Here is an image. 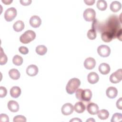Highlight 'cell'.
Returning <instances> with one entry per match:
<instances>
[{
	"instance_id": "1",
	"label": "cell",
	"mask_w": 122,
	"mask_h": 122,
	"mask_svg": "<svg viewBox=\"0 0 122 122\" xmlns=\"http://www.w3.org/2000/svg\"><path fill=\"white\" fill-rule=\"evenodd\" d=\"M103 27H105L107 30L105 31L110 32L114 36V38H116L117 34L122 30L121 23L119 21L118 17L115 15L110 16L107 20L106 24Z\"/></svg>"
},
{
	"instance_id": "2",
	"label": "cell",
	"mask_w": 122,
	"mask_h": 122,
	"mask_svg": "<svg viewBox=\"0 0 122 122\" xmlns=\"http://www.w3.org/2000/svg\"><path fill=\"white\" fill-rule=\"evenodd\" d=\"M75 96L80 101H90L92 97V92L90 89H79L76 91Z\"/></svg>"
},
{
	"instance_id": "3",
	"label": "cell",
	"mask_w": 122,
	"mask_h": 122,
	"mask_svg": "<svg viewBox=\"0 0 122 122\" xmlns=\"http://www.w3.org/2000/svg\"><path fill=\"white\" fill-rule=\"evenodd\" d=\"M81 85L80 80L76 78L70 79L66 86V91L69 94L74 93Z\"/></svg>"
},
{
	"instance_id": "4",
	"label": "cell",
	"mask_w": 122,
	"mask_h": 122,
	"mask_svg": "<svg viewBox=\"0 0 122 122\" xmlns=\"http://www.w3.org/2000/svg\"><path fill=\"white\" fill-rule=\"evenodd\" d=\"M35 37L36 33L34 31L28 30L20 36V41L22 43L27 44L34 40Z\"/></svg>"
},
{
	"instance_id": "5",
	"label": "cell",
	"mask_w": 122,
	"mask_h": 122,
	"mask_svg": "<svg viewBox=\"0 0 122 122\" xmlns=\"http://www.w3.org/2000/svg\"><path fill=\"white\" fill-rule=\"evenodd\" d=\"M17 10L14 7L8 9L4 13V19L8 22L13 20L17 15Z\"/></svg>"
},
{
	"instance_id": "6",
	"label": "cell",
	"mask_w": 122,
	"mask_h": 122,
	"mask_svg": "<svg viewBox=\"0 0 122 122\" xmlns=\"http://www.w3.org/2000/svg\"><path fill=\"white\" fill-rule=\"evenodd\" d=\"M96 16V12L94 9L92 8H88L86 9L83 13V17L84 19L87 21H93Z\"/></svg>"
},
{
	"instance_id": "7",
	"label": "cell",
	"mask_w": 122,
	"mask_h": 122,
	"mask_svg": "<svg viewBox=\"0 0 122 122\" xmlns=\"http://www.w3.org/2000/svg\"><path fill=\"white\" fill-rule=\"evenodd\" d=\"M98 54L102 57H108L111 53V49L106 45H101L97 48Z\"/></svg>"
},
{
	"instance_id": "8",
	"label": "cell",
	"mask_w": 122,
	"mask_h": 122,
	"mask_svg": "<svg viewBox=\"0 0 122 122\" xmlns=\"http://www.w3.org/2000/svg\"><path fill=\"white\" fill-rule=\"evenodd\" d=\"M110 81L112 83H117L120 82L122 79V69H120L112 73L110 76Z\"/></svg>"
},
{
	"instance_id": "9",
	"label": "cell",
	"mask_w": 122,
	"mask_h": 122,
	"mask_svg": "<svg viewBox=\"0 0 122 122\" xmlns=\"http://www.w3.org/2000/svg\"><path fill=\"white\" fill-rule=\"evenodd\" d=\"M61 111L63 115H69L73 112L74 106L70 103H66L62 105Z\"/></svg>"
},
{
	"instance_id": "10",
	"label": "cell",
	"mask_w": 122,
	"mask_h": 122,
	"mask_svg": "<svg viewBox=\"0 0 122 122\" xmlns=\"http://www.w3.org/2000/svg\"><path fill=\"white\" fill-rule=\"evenodd\" d=\"M29 23L30 25L34 28H38L40 26L41 23V18L36 15H34L31 17L30 19Z\"/></svg>"
},
{
	"instance_id": "11",
	"label": "cell",
	"mask_w": 122,
	"mask_h": 122,
	"mask_svg": "<svg viewBox=\"0 0 122 122\" xmlns=\"http://www.w3.org/2000/svg\"><path fill=\"white\" fill-rule=\"evenodd\" d=\"M96 63V61L94 58L89 57L85 60L84 66L87 70H92L95 67Z\"/></svg>"
},
{
	"instance_id": "12",
	"label": "cell",
	"mask_w": 122,
	"mask_h": 122,
	"mask_svg": "<svg viewBox=\"0 0 122 122\" xmlns=\"http://www.w3.org/2000/svg\"><path fill=\"white\" fill-rule=\"evenodd\" d=\"M27 74L31 77L36 76L39 71L38 67L34 64H31L28 66L26 69Z\"/></svg>"
},
{
	"instance_id": "13",
	"label": "cell",
	"mask_w": 122,
	"mask_h": 122,
	"mask_svg": "<svg viewBox=\"0 0 122 122\" xmlns=\"http://www.w3.org/2000/svg\"><path fill=\"white\" fill-rule=\"evenodd\" d=\"M87 110L90 114L95 115L99 111V107L97 104L93 102H91L87 105Z\"/></svg>"
},
{
	"instance_id": "14",
	"label": "cell",
	"mask_w": 122,
	"mask_h": 122,
	"mask_svg": "<svg viewBox=\"0 0 122 122\" xmlns=\"http://www.w3.org/2000/svg\"><path fill=\"white\" fill-rule=\"evenodd\" d=\"M118 94L117 89L114 87H109L106 91V94L107 96L110 99L115 98Z\"/></svg>"
},
{
	"instance_id": "15",
	"label": "cell",
	"mask_w": 122,
	"mask_h": 122,
	"mask_svg": "<svg viewBox=\"0 0 122 122\" xmlns=\"http://www.w3.org/2000/svg\"><path fill=\"white\" fill-rule=\"evenodd\" d=\"M87 80L88 82L91 84H95L97 83L99 80L98 74L95 72H91L89 73L87 76Z\"/></svg>"
},
{
	"instance_id": "16",
	"label": "cell",
	"mask_w": 122,
	"mask_h": 122,
	"mask_svg": "<svg viewBox=\"0 0 122 122\" xmlns=\"http://www.w3.org/2000/svg\"><path fill=\"white\" fill-rule=\"evenodd\" d=\"M7 106L9 110L11 112H18L19 110V105L18 103L13 100L10 101L8 103Z\"/></svg>"
},
{
	"instance_id": "17",
	"label": "cell",
	"mask_w": 122,
	"mask_h": 122,
	"mask_svg": "<svg viewBox=\"0 0 122 122\" xmlns=\"http://www.w3.org/2000/svg\"><path fill=\"white\" fill-rule=\"evenodd\" d=\"M100 72L103 75L108 74L110 71V67L109 65L106 63H102L99 66L98 68Z\"/></svg>"
},
{
	"instance_id": "18",
	"label": "cell",
	"mask_w": 122,
	"mask_h": 122,
	"mask_svg": "<svg viewBox=\"0 0 122 122\" xmlns=\"http://www.w3.org/2000/svg\"><path fill=\"white\" fill-rule=\"evenodd\" d=\"M102 41L105 42H109L114 38L113 35L109 31H104L101 34Z\"/></svg>"
},
{
	"instance_id": "19",
	"label": "cell",
	"mask_w": 122,
	"mask_h": 122,
	"mask_svg": "<svg viewBox=\"0 0 122 122\" xmlns=\"http://www.w3.org/2000/svg\"><path fill=\"white\" fill-rule=\"evenodd\" d=\"M74 109L76 112L81 113L84 112L86 109V107L85 104L82 102H78L75 104L74 106Z\"/></svg>"
},
{
	"instance_id": "20",
	"label": "cell",
	"mask_w": 122,
	"mask_h": 122,
	"mask_svg": "<svg viewBox=\"0 0 122 122\" xmlns=\"http://www.w3.org/2000/svg\"><path fill=\"white\" fill-rule=\"evenodd\" d=\"M21 89L18 86H13L10 90L11 96L14 98L19 97L21 94Z\"/></svg>"
},
{
	"instance_id": "21",
	"label": "cell",
	"mask_w": 122,
	"mask_h": 122,
	"mask_svg": "<svg viewBox=\"0 0 122 122\" xmlns=\"http://www.w3.org/2000/svg\"><path fill=\"white\" fill-rule=\"evenodd\" d=\"M9 75L10 77L14 80H18L20 77V72L16 69H11L9 71Z\"/></svg>"
},
{
	"instance_id": "22",
	"label": "cell",
	"mask_w": 122,
	"mask_h": 122,
	"mask_svg": "<svg viewBox=\"0 0 122 122\" xmlns=\"http://www.w3.org/2000/svg\"><path fill=\"white\" fill-rule=\"evenodd\" d=\"M122 8L121 3L118 1H113L110 4V10L114 12L120 10Z\"/></svg>"
},
{
	"instance_id": "23",
	"label": "cell",
	"mask_w": 122,
	"mask_h": 122,
	"mask_svg": "<svg viewBox=\"0 0 122 122\" xmlns=\"http://www.w3.org/2000/svg\"><path fill=\"white\" fill-rule=\"evenodd\" d=\"M13 28L15 31L20 32L24 29V23L21 20H18L14 23Z\"/></svg>"
},
{
	"instance_id": "24",
	"label": "cell",
	"mask_w": 122,
	"mask_h": 122,
	"mask_svg": "<svg viewBox=\"0 0 122 122\" xmlns=\"http://www.w3.org/2000/svg\"><path fill=\"white\" fill-rule=\"evenodd\" d=\"M97 114L98 118L101 120H106L109 116V112L105 109H102L98 111Z\"/></svg>"
},
{
	"instance_id": "25",
	"label": "cell",
	"mask_w": 122,
	"mask_h": 122,
	"mask_svg": "<svg viewBox=\"0 0 122 122\" xmlns=\"http://www.w3.org/2000/svg\"><path fill=\"white\" fill-rule=\"evenodd\" d=\"M47 51V47L43 45H38L36 48V53L40 55H45Z\"/></svg>"
},
{
	"instance_id": "26",
	"label": "cell",
	"mask_w": 122,
	"mask_h": 122,
	"mask_svg": "<svg viewBox=\"0 0 122 122\" xmlns=\"http://www.w3.org/2000/svg\"><path fill=\"white\" fill-rule=\"evenodd\" d=\"M97 8L98 10L103 11L105 10L107 7V4L104 0H98L96 4Z\"/></svg>"
},
{
	"instance_id": "27",
	"label": "cell",
	"mask_w": 122,
	"mask_h": 122,
	"mask_svg": "<svg viewBox=\"0 0 122 122\" xmlns=\"http://www.w3.org/2000/svg\"><path fill=\"white\" fill-rule=\"evenodd\" d=\"M23 58L20 55H15L12 59V62L14 64L17 66H20L23 63Z\"/></svg>"
},
{
	"instance_id": "28",
	"label": "cell",
	"mask_w": 122,
	"mask_h": 122,
	"mask_svg": "<svg viewBox=\"0 0 122 122\" xmlns=\"http://www.w3.org/2000/svg\"><path fill=\"white\" fill-rule=\"evenodd\" d=\"M96 30L93 29L89 30L87 32V36L90 40H94L96 38Z\"/></svg>"
},
{
	"instance_id": "29",
	"label": "cell",
	"mask_w": 122,
	"mask_h": 122,
	"mask_svg": "<svg viewBox=\"0 0 122 122\" xmlns=\"http://www.w3.org/2000/svg\"><path fill=\"white\" fill-rule=\"evenodd\" d=\"M122 114L121 113L116 112L113 114L112 119L111 120V122H118L122 121Z\"/></svg>"
},
{
	"instance_id": "30",
	"label": "cell",
	"mask_w": 122,
	"mask_h": 122,
	"mask_svg": "<svg viewBox=\"0 0 122 122\" xmlns=\"http://www.w3.org/2000/svg\"><path fill=\"white\" fill-rule=\"evenodd\" d=\"M8 60L7 57L6 55L4 53L3 51L2 48H1V51H0V64L1 65H4L6 63Z\"/></svg>"
},
{
	"instance_id": "31",
	"label": "cell",
	"mask_w": 122,
	"mask_h": 122,
	"mask_svg": "<svg viewBox=\"0 0 122 122\" xmlns=\"http://www.w3.org/2000/svg\"><path fill=\"white\" fill-rule=\"evenodd\" d=\"M26 121V119L25 116L23 115H17L15 116L13 118V122H25Z\"/></svg>"
},
{
	"instance_id": "32",
	"label": "cell",
	"mask_w": 122,
	"mask_h": 122,
	"mask_svg": "<svg viewBox=\"0 0 122 122\" xmlns=\"http://www.w3.org/2000/svg\"><path fill=\"white\" fill-rule=\"evenodd\" d=\"M0 122H9V118L6 114L1 113L0 115Z\"/></svg>"
},
{
	"instance_id": "33",
	"label": "cell",
	"mask_w": 122,
	"mask_h": 122,
	"mask_svg": "<svg viewBox=\"0 0 122 122\" xmlns=\"http://www.w3.org/2000/svg\"><path fill=\"white\" fill-rule=\"evenodd\" d=\"M7 93V89L3 86L0 87V97L3 98L6 96Z\"/></svg>"
},
{
	"instance_id": "34",
	"label": "cell",
	"mask_w": 122,
	"mask_h": 122,
	"mask_svg": "<svg viewBox=\"0 0 122 122\" xmlns=\"http://www.w3.org/2000/svg\"><path fill=\"white\" fill-rule=\"evenodd\" d=\"M19 52L22 54L25 55L28 53L29 52V50L28 48L25 46H20L19 48Z\"/></svg>"
},
{
	"instance_id": "35",
	"label": "cell",
	"mask_w": 122,
	"mask_h": 122,
	"mask_svg": "<svg viewBox=\"0 0 122 122\" xmlns=\"http://www.w3.org/2000/svg\"><path fill=\"white\" fill-rule=\"evenodd\" d=\"M31 0H20V1L21 5L23 6H28L31 4Z\"/></svg>"
},
{
	"instance_id": "36",
	"label": "cell",
	"mask_w": 122,
	"mask_h": 122,
	"mask_svg": "<svg viewBox=\"0 0 122 122\" xmlns=\"http://www.w3.org/2000/svg\"><path fill=\"white\" fill-rule=\"evenodd\" d=\"M116 107L118 109L122 110V98H120L116 102Z\"/></svg>"
},
{
	"instance_id": "37",
	"label": "cell",
	"mask_w": 122,
	"mask_h": 122,
	"mask_svg": "<svg viewBox=\"0 0 122 122\" xmlns=\"http://www.w3.org/2000/svg\"><path fill=\"white\" fill-rule=\"evenodd\" d=\"M84 2L86 5H92L95 2V0H84Z\"/></svg>"
},
{
	"instance_id": "38",
	"label": "cell",
	"mask_w": 122,
	"mask_h": 122,
	"mask_svg": "<svg viewBox=\"0 0 122 122\" xmlns=\"http://www.w3.org/2000/svg\"><path fill=\"white\" fill-rule=\"evenodd\" d=\"M2 2L6 5H9L12 2V0H2Z\"/></svg>"
},
{
	"instance_id": "39",
	"label": "cell",
	"mask_w": 122,
	"mask_h": 122,
	"mask_svg": "<svg viewBox=\"0 0 122 122\" xmlns=\"http://www.w3.org/2000/svg\"><path fill=\"white\" fill-rule=\"evenodd\" d=\"M70 122H82V121L81 120V119H80L79 118H73V119H71V120L70 121Z\"/></svg>"
},
{
	"instance_id": "40",
	"label": "cell",
	"mask_w": 122,
	"mask_h": 122,
	"mask_svg": "<svg viewBox=\"0 0 122 122\" xmlns=\"http://www.w3.org/2000/svg\"><path fill=\"white\" fill-rule=\"evenodd\" d=\"M92 122V121H93V122H95V121L92 118H89L88 120H86V122Z\"/></svg>"
}]
</instances>
